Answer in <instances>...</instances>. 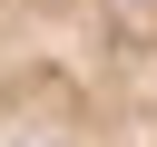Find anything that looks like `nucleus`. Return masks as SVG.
Masks as SVG:
<instances>
[{
  "label": "nucleus",
  "instance_id": "obj_1",
  "mask_svg": "<svg viewBox=\"0 0 157 147\" xmlns=\"http://www.w3.org/2000/svg\"><path fill=\"white\" fill-rule=\"evenodd\" d=\"M0 147H157V0H0Z\"/></svg>",
  "mask_w": 157,
  "mask_h": 147
}]
</instances>
